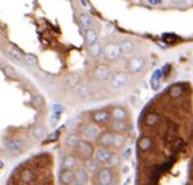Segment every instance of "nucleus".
<instances>
[{
	"instance_id": "nucleus-1",
	"label": "nucleus",
	"mask_w": 193,
	"mask_h": 185,
	"mask_svg": "<svg viewBox=\"0 0 193 185\" xmlns=\"http://www.w3.org/2000/svg\"><path fill=\"white\" fill-rule=\"evenodd\" d=\"M128 84V76L124 72H115L111 77L110 85L114 90H120Z\"/></svg>"
},
{
	"instance_id": "nucleus-2",
	"label": "nucleus",
	"mask_w": 193,
	"mask_h": 185,
	"mask_svg": "<svg viewBox=\"0 0 193 185\" xmlns=\"http://www.w3.org/2000/svg\"><path fill=\"white\" fill-rule=\"evenodd\" d=\"M120 52H122V50H120V46L116 43H108L104 46V52L103 55L106 57V60L108 61H114V60H116L117 57L120 56Z\"/></svg>"
},
{
	"instance_id": "nucleus-3",
	"label": "nucleus",
	"mask_w": 193,
	"mask_h": 185,
	"mask_svg": "<svg viewBox=\"0 0 193 185\" xmlns=\"http://www.w3.org/2000/svg\"><path fill=\"white\" fill-rule=\"evenodd\" d=\"M96 142L101 145L102 147H110L115 145V134L111 132H103L98 136Z\"/></svg>"
},
{
	"instance_id": "nucleus-4",
	"label": "nucleus",
	"mask_w": 193,
	"mask_h": 185,
	"mask_svg": "<svg viewBox=\"0 0 193 185\" xmlns=\"http://www.w3.org/2000/svg\"><path fill=\"white\" fill-rule=\"evenodd\" d=\"M145 66V59L142 56H133L128 61V69L131 73H138Z\"/></svg>"
},
{
	"instance_id": "nucleus-5",
	"label": "nucleus",
	"mask_w": 193,
	"mask_h": 185,
	"mask_svg": "<svg viewBox=\"0 0 193 185\" xmlns=\"http://www.w3.org/2000/svg\"><path fill=\"white\" fill-rule=\"evenodd\" d=\"M93 76H94V78L96 81L103 82V81L108 80V77H110V68H108L107 65H104V64L98 65L94 69V72H93Z\"/></svg>"
},
{
	"instance_id": "nucleus-6",
	"label": "nucleus",
	"mask_w": 193,
	"mask_h": 185,
	"mask_svg": "<svg viewBox=\"0 0 193 185\" xmlns=\"http://www.w3.org/2000/svg\"><path fill=\"white\" fill-rule=\"evenodd\" d=\"M76 147H77L78 154H80L82 158H85V159L90 158L93 155V153H94V151H93V146L87 141H85V139H81Z\"/></svg>"
},
{
	"instance_id": "nucleus-7",
	"label": "nucleus",
	"mask_w": 193,
	"mask_h": 185,
	"mask_svg": "<svg viewBox=\"0 0 193 185\" xmlns=\"http://www.w3.org/2000/svg\"><path fill=\"white\" fill-rule=\"evenodd\" d=\"M81 134L85 139H96L99 136V129L94 125H84L81 126Z\"/></svg>"
},
{
	"instance_id": "nucleus-8",
	"label": "nucleus",
	"mask_w": 193,
	"mask_h": 185,
	"mask_svg": "<svg viewBox=\"0 0 193 185\" xmlns=\"http://www.w3.org/2000/svg\"><path fill=\"white\" fill-rule=\"evenodd\" d=\"M114 176H112V171L110 168H102L98 174V181L96 183L101 185H110L112 184Z\"/></svg>"
},
{
	"instance_id": "nucleus-9",
	"label": "nucleus",
	"mask_w": 193,
	"mask_h": 185,
	"mask_svg": "<svg viewBox=\"0 0 193 185\" xmlns=\"http://www.w3.org/2000/svg\"><path fill=\"white\" fill-rule=\"evenodd\" d=\"M59 180L61 184H72L76 180V175H74V172L72 169L63 168V171L59 175Z\"/></svg>"
},
{
	"instance_id": "nucleus-10",
	"label": "nucleus",
	"mask_w": 193,
	"mask_h": 185,
	"mask_svg": "<svg viewBox=\"0 0 193 185\" xmlns=\"http://www.w3.org/2000/svg\"><path fill=\"white\" fill-rule=\"evenodd\" d=\"M76 93H77V95L80 96V98L86 99V98H89V96L93 94V89H91V86H90L89 84L81 82V84L76 87Z\"/></svg>"
},
{
	"instance_id": "nucleus-11",
	"label": "nucleus",
	"mask_w": 193,
	"mask_h": 185,
	"mask_svg": "<svg viewBox=\"0 0 193 185\" xmlns=\"http://www.w3.org/2000/svg\"><path fill=\"white\" fill-rule=\"evenodd\" d=\"M63 84H64V86L68 87V89H76L78 85L81 84V77L78 74H69L64 78Z\"/></svg>"
},
{
	"instance_id": "nucleus-12",
	"label": "nucleus",
	"mask_w": 193,
	"mask_h": 185,
	"mask_svg": "<svg viewBox=\"0 0 193 185\" xmlns=\"http://www.w3.org/2000/svg\"><path fill=\"white\" fill-rule=\"evenodd\" d=\"M110 116H111V114L107 110H102V111L95 112V114L93 115V121H94L95 124L102 125V124H106L107 121L110 120Z\"/></svg>"
},
{
	"instance_id": "nucleus-13",
	"label": "nucleus",
	"mask_w": 193,
	"mask_h": 185,
	"mask_svg": "<svg viewBox=\"0 0 193 185\" xmlns=\"http://www.w3.org/2000/svg\"><path fill=\"white\" fill-rule=\"evenodd\" d=\"M112 154H114V153H111V151L108 150L107 147H102V149H99V150H96V153H95V159L99 160L101 163H108V160L111 159Z\"/></svg>"
},
{
	"instance_id": "nucleus-14",
	"label": "nucleus",
	"mask_w": 193,
	"mask_h": 185,
	"mask_svg": "<svg viewBox=\"0 0 193 185\" xmlns=\"http://www.w3.org/2000/svg\"><path fill=\"white\" fill-rule=\"evenodd\" d=\"M77 158L74 155H65L64 159H63L61 164H63V168H68V169H73L76 168L77 166Z\"/></svg>"
},
{
	"instance_id": "nucleus-15",
	"label": "nucleus",
	"mask_w": 193,
	"mask_h": 185,
	"mask_svg": "<svg viewBox=\"0 0 193 185\" xmlns=\"http://www.w3.org/2000/svg\"><path fill=\"white\" fill-rule=\"evenodd\" d=\"M21 150H22V142H21V139H11L8 151L11 154H13V155H17V154L21 153Z\"/></svg>"
},
{
	"instance_id": "nucleus-16",
	"label": "nucleus",
	"mask_w": 193,
	"mask_h": 185,
	"mask_svg": "<svg viewBox=\"0 0 193 185\" xmlns=\"http://www.w3.org/2000/svg\"><path fill=\"white\" fill-rule=\"evenodd\" d=\"M85 39H86L87 47H90V46H93L94 43H96V41H98V33H96V30L91 29V28H90L89 30H86Z\"/></svg>"
},
{
	"instance_id": "nucleus-17",
	"label": "nucleus",
	"mask_w": 193,
	"mask_h": 185,
	"mask_svg": "<svg viewBox=\"0 0 193 185\" xmlns=\"http://www.w3.org/2000/svg\"><path fill=\"white\" fill-rule=\"evenodd\" d=\"M103 52H104V47L102 46L101 43H98V42H96V43H94L93 46L89 47V54H90V56H91V57H95V59L101 56Z\"/></svg>"
},
{
	"instance_id": "nucleus-18",
	"label": "nucleus",
	"mask_w": 193,
	"mask_h": 185,
	"mask_svg": "<svg viewBox=\"0 0 193 185\" xmlns=\"http://www.w3.org/2000/svg\"><path fill=\"white\" fill-rule=\"evenodd\" d=\"M119 46H120L122 52H124V54H131L132 51L134 50V43L132 41H129V39H123V41H120Z\"/></svg>"
},
{
	"instance_id": "nucleus-19",
	"label": "nucleus",
	"mask_w": 193,
	"mask_h": 185,
	"mask_svg": "<svg viewBox=\"0 0 193 185\" xmlns=\"http://www.w3.org/2000/svg\"><path fill=\"white\" fill-rule=\"evenodd\" d=\"M99 160L96 159H90V158H87L85 160V168L87 169L89 172H91V174H95V172H98V168H99Z\"/></svg>"
},
{
	"instance_id": "nucleus-20",
	"label": "nucleus",
	"mask_w": 193,
	"mask_h": 185,
	"mask_svg": "<svg viewBox=\"0 0 193 185\" xmlns=\"http://www.w3.org/2000/svg\"><path fill=\"white\" fill-rule=\"evenodd\" d=\"M177 136V126L175 125V123H168V129H167V136H166V139L168 142H174L176 139Z\"/></svg>"
},
{
	"instance_id": "nucleus-21",
	"label": "nucleus",
	"mask_w": 193,
	"mask_h": 185,
	"mask_svg": "<svg viewBox=\"0 0 193 185\" xmlns=\"http://www.w3.org/2000/svg\"><path fill=\"white\" fill-rule=\"evenodd\" d=\"M78 21H80V25L82 26L84 29L89 30L90 28H91L93 20H91V17H90L89 14H86V13H80V16H78Z\"/></svg>"
},
{
	"instance_id": "nucleus-22",
	"label": "nucleus",
	"mask_w": 193,
	"mask_h": 185,
	"mask_svg": "<svg viewBox=\"0 0 193 185\" xmlns=\"http://www.w3.org/2000/svg\"><path fill=\"white\" fill-rule=\"evenodd\" d=\"M21 180L25 184H31V183H34V180H35V175L33 174V171L25 168L24 171H21Z\"/></svg>"
},
{
	"instance_id": "nucleus-23",
	"label": "nucleus",
	"mask_w": 193,
	"mask_h": 185,
	"mask_svg": "<svg viewBox=\"0 0 193 185\" xmlns=\"http://www.w3.org/2000/svg\"><path fill=\"white\" fill-rule=\"evenodd\" d=\"M74 175H76V181H77L78 184H86L87 183V179H89V176H87L86 169L78 168V169L74 171Z\"/></svg>"
},
{
	"instance_id": "nucleus-24",
	"label": "nucleus",
	"mask_w": 193,
	"mask_h": 185,
	"mask_svg": "<svg viewBox=\"0 0 193 185\" xmlns=\"http://www.w3.org/2000/svg\"><path fill=\"white\" fill-rule=\"evenodd\" d=\"M127 111L124 110L123 107H114L112 108V111H111V116L114 117V119H122V120H124L125 117H127Z\"/></svg>"
},
{
	"instance_id": "nucleus-25",
	"label": "nucleus",
	"mask_w": 193,
	"mask_h": 185,
	"mask_svg": "<svg viewBox=\"0 0 193 185\" xmlns=\"http://www.w3.org/2000/svg\"><path fill=\"white\" fill-rule=\"evenodd\" d=\"M80 141L81 139L76 133H71V134H68L67 138H65V144H67V146H69V147H76Z\"/></svg>"
},
{
	"instance_id": "nucleus-26",
	"label": "nucleus",
	"mask_w": 193,
	"mask_h": 185,
	"mask_svg": "<svg viewBox=\"0 0 193 185\" xmlns=\"http://www.w3.org/2000/svg\"><path fill=\"white\" fill-rule=\"evenodd\" d=\"M111 128L115 130V132H123V130L127 129V124H125V121L122 119H114L112 124H111Z\"/></svg>"
},
{
	"instance_id": "nucleus-27",
	"label": "nucleus",
	"mask_w": 193,
	"mask_h": 185,
	"mask_svg": "<svg viewBox=\"0 0 193 185\" xmlns=\"http://www.w3.org/2000/svg\"><path fill=\"white\" fill-rule=\"evenodd\" d=\"M8 54H9V56L13 60H16V61H21V60L25 57V56L22 55V52H21L20 50H17L16 47H11L9 50H8Z\"/></svg>"
},
{
	"instance_id": "nucleus-28",
	"label": "nucleus",
	"mask_w": 193,
	"mask_h": 185,
	"mask_svg": "<svg viewBox=\"0 0 193 185\" xmlns=\"http://www.w3.org/2000/svg\"><path fill=\"white\" fill-rule=\"evenodd\" d=\"M145 121H146V125H149V126L155 125V124L159 121L158 114H155V112H152V114H149V115L146 116V119H145Z\"/></svg>"
},
{
	"instance_id": "nucleus-29",
	"label": "nucleus",
	"mask_w": 193,
	"mask_h": 185,
	"mask_svg": "<svg viewBox=\"0 0 193 185\" xmlns=\"http://www.w3.org/2000/svg\"><path fill=\"white\" fill-rule=\"evenodd\" d=\"M44 133H46L44 126L43 125H37L34 129H33V137L37 138V139H41L44 136Z\"/></svg>"
},
{
	"instance_id": "nucleus-30",
	"label": "nucleus",
	"mask_w": 193,
	"mask_h": 185,
	"mask_svg": "<svg viewBox=\"0 0 193 185\" xmlns=\"http://www.w3.org/2000/svg\"><path fill=\"white\" fill-rule=\"evenodd\" d=\"M138 146H140L141 150H149L152 147V139L149 137H144L140 138V142H138Z\"/></svg>"
},
{
	"instance_id": "nucleus-31",
	"label": "nucleus",
	"mask_w": 193,
	"mask_h": 185,
	"mask_svg": "<svg viewBox=\"0 0 193 185\" xmlns=\"http://www.w3.org/2000/svg\"><path fill=\"white\" fill-rule=\"evenodd\" d=\"M170 95L172 96V98H179L180 95L183 94V87L180 86H171L170 87Z\"/></svg>"
},
{
	"instance_id": "nucleus-32",
	"label": "nucleus",
	"mask_w": 193,
	"mask_h": 185,
	"mask_svg": "<svg viewBox=\"0 0 193 185\" xmlns=\"http://www.w3.org/2000/svg\"><path fill=\"white\" fill-rule=\"evenodd\" d=\"M24 60H25V64L28 66H34L37 65V56H34L33 54H29V55H26L24 57Z\"/></svg>"
},
{
	"instance_id": "nucleus-33",
	"label": "nucleus",
	"mask_w": 193,
	"mask_h": 185,
	"mask_svg": "<svg viewBox=\"0 0 193 185\" xmlns=\"http://www.w3.org/2000/svg\"><path fill=\"white\" fill-rule=\"evenodd\" d=\"M150 86H152V89L158 90L159 86H161V80L157 78L155 76H152V78H150Z\"/></svg>"
},
{
	"instance_id": "nucleus-34",
	"label": "nucleus",
	"mask_w": 193,
	"mask_h": 185,
	"mask_svg": "<svg viewBox=\"0 0 193 185\" xmlns=\"http://www.w3.org/2000/svg\"><path fill=\"white\" fill-rule=\"evenodd\" d=\"M3 72L5 73V76H7V77H11V78H16V77H17L16 72H14L13 69L11 68V66H5V68L3 69Z\"/></svg>"
},
{
	"instance_id": "nucleus-35",
	"label": "nucleus",
	"mask_w": 193,
	"mask_h": 185,
	"mask_svg": "<svg viewBox=\"0 0 193 185\" xmlns=\"http://www.w3.org/2000/svg\"><path fill=\"white\" fill-rule=\"evenodd\" d=\"M124 142H125V139L123 136H120V134H115V146L116 147H122L123 145H124Z\"/></svg>"
},
{
	"instance_id": "nucleus-36",
	"label": "nucleus",
	"mask_w": 193,
	"mask_h": 185,
	"mask_svg": "<svg viewBox=\"0 0 193 185\" xmlns=\"http://www.w3.org/2000/svg\"><path fill=\"white\" fill-rule=\"evenodd\" d=\"M119 162H120V158L117 154H112V156H111V159L108 160V163H110V166L111 167H115L119 164Z\"/></svg>"
},
{
	"instance_id": "nucleus-37",
	"label": "nucleus",
	"mask_w": 193,
	"mask_h": 185,
	"mask_svg": "<svg viewBox=\"0 0 193 185\" xmlns=\"http://www.w3.org/2000/svg\"><path fill=\"white\" fill-rule=\"evenodd\" d=\"M58 137H59V130H56V132L51 133L50 136H47L46 141H43V144H47V142H52V141H55V139H58Z\"/></svg>"
},
{
	"instance_id": "nucleus-38",
	"label": "nucleus",
	"mask_w": 193,
	"mask_h": 185,
	"mask_svg": "<svg viewBox=\"0 0 193 185\" xmlns=\"http://www.w3.org/2000/svg\"><path fill=\"white\" fill-rule=\"evenodd\" d=\"M59 117H60V114L59 112H54V115H52V117H51V120H50V125H55L56 124V121H59Z\"/></svg>"
},
{
	"instance_id": "nucleus-39",
	"label": "nucleus",
	"mask_w": 193,
	"mask_h": 185,
	"mask_svg": "<svg viewBox=\"0 0 193 185\" xmlns=\"http://www.w3.org/2000/svg\"><path fill=\"white\" fill-rule=\"evenodd\" d=\"M52 108H54V112H59V114H61V112L64 111V106H61V104H54Z\"/></svg>"
},
{
	"instance_id": "nucleus-40",
	"label": "nucleus",
	"mask_w": 193,
	"mask_h": 185,
	"mask_svg": "<svg viewBox=\"0 0 193 185\" xmlns=\"http://www.w3.org/2000/svg\"><path fill=\"white\" fill-rule=\"evenodd\" d=\"M170 68H171V66L168 65V64H166V65L163 66V69H162V73H163V76H167V74H168V72H170Z\"/></svg>"
},
{
	"instance_id": "nucleus-41",
	"label": "nucleus",
	"mask_w": 193,
	"mask_h": 185,
	"mask_svg": "<svg viewBox=\"0 0 193 185\" xmlns=\"http://www.w3.org/2000/svg\"><path fill=\"white\" fill-rule=\"evenodd\" d=\"M147 3H150V4H153V5H158L162 3V0H147Z\"/></svg>"
},
{
	"instance_id": "nucleus-42",
	"label": "nucleus",
	"mask_w": 193,
	"mask_h": 185,
	"mask_svg": "<svg viewBox=\"0 0 193 185\" xmlns=\"http://www.w3.org/2000/svg\"><path fill=\"white\" fill-rule=\"evenodd\" d=\"M131 102L133 103L134 106H137V103H138V99H137V96H134V95H133V96H131Z\"/></svg>"
},
{
	"instance_id": "nucleus-43",
	"label": "nucleus",
	"mask_w": 193,
	"mask_h": 185,
	"mask_svg": "<svg viewBox=\"0 0 193 185\" xmlns=\"http://www.w3.org/2000/svg\"><path fill=\"white\" fill-rule=\"evenodd\" d=\"M34 102H35V103H37V102H38V103H39V104H41V103H42V99H41V98H39V96H35V98H34Z\"/></svg>"
},
{
	"instance_id": "nucleus-44",
	"label": "nucleus",
	"mask_w": 193,
	"mask_h": 185,
	"mask_svg": "<svg viewBox=\"0 0 193 185\" xmlns=\"http://www.w3.org/2000/svg\"><path fill=\"white\" fill-rule=\"evenodd\" d=\"M80 1H81V4H82L84 7H87V5H89V4H87V1H86V0H80Z\"/></svg>"
}]
</instances>
